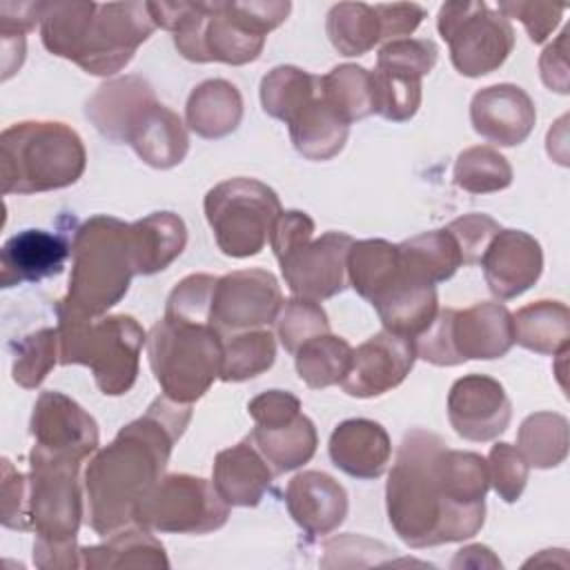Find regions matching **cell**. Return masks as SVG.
<instances>
[{
  "label": "cell",
  "mask_w": 570,
  "mask_h": 570,
  "mask_svg": "<svg viewBox=\"0 0 570 570\" xmlns=\"http://www.w3.org/2000/svg\"><path fill=\"white\" fill-rule=\"evenodd\" d=\"M191 421V405L158 396L142 416L120 428L116 439L89 461L82 488L87 523L100 534L134 523L138 501L163 476L174 443Z\"/></svg>",
  "instance_id": "obj_1"
},
{
  "label": "cell",
  "mask_w": 570,
  "mask_h": 570,
  "mask_svg": "<svg viewBox=\"0 0 570 570\" xmlns=\"http://www.w3.org/2000/svg\"><path fill=\"white\" fill-rule=\"evenodd\" d=\"M445 441L428 430H410L387 474L385 503L394 532L410 548H432L474 537L485 521V508H463L450 501L436 474L434 459Z\"/></svg>",
  "instance_id": "obj_2"
},
{
  "label": "cell",
  "mask_w": 570,
  "mask_h": 570,
  "mask_svg": "<svg viewBox=\"0 0 570 570\" xmlns=\"http://www.w3.org/2000/svg\"><path fill=\"white\" fill-rule=\"evenodd\" d=\"M134 276L129 223L91 216L73 234L69 289L58 305L78 316H105L125 298Z\"/></svg>",
  "instance_id": "obj_3"
},
{
  "label": "cell",
  "mask_w": 570,
  "mask_h": 570,
  "mask_svg": "<svg viewBox=\"0 0 570 570\" xmlns=\"http://www.w3.org/2000/svg\"><path fill=\"white\" fill-rule=\"evenodd\" d=\"M87 165L76 129L58 120H22L0 134L2 194H40L73 185Z\"/></svg>",
  "instance_id": "obj_4"
},
{
  "label": "cell",
  "mask_w": 570,
  "mask_h": 570,
  "mask_svg": "<svg viewBox=\"0 0 570 570\" xmlns=\"http://www.w3.org/2000/svg\"><path fill=\"white\" fill-rule=\"evenodd\" d=\"M60 365H87L98 390L107 396L127 394L140 365L147 334L129 314L78 316L56 305Z\"/></svg>",
  "instance_id": "obj_5"
},
{
  "label": "cell",
  "mask_w": 570,
  "mask_h": 570,
  "mask_svg": "<svg viewBox=\"0 0 570 570\" xmlns=\"http://www.w3.org/2000/svg\"><path fill=\"white\" fill-rule=\"evenodd\" d=\"M225 336L212 323L158 321L147 334V358L163 394L176 403L198 401L223 370Z\"/></svg>",
  "instance_id": "obj_6"
},
{
  "label": "cell",
  "mask_w": 570,
  "mask_h": 570,
  "mask_svg": "<svg viewBox=\"0 0 570 570\" xmlns=\"http://www.w3.org/2000/svg\"><path fill=\"white\" fill-rule=\"evenodd\" d=\"M203 207L218 249L232 258L261 254L283 212L272 187L245 176L214 185Z\"/></svg>",
  "instance_id": "obj_7"
},
{
  "label": "cell",
  "mask_w": 570,
  "mask_h": 570,
  "mask_svg": "<svg viewBox=\"0 0 570 570\" xmlns=\"http://www.w3.org/2000/svg\"><path fill=\"white\" fill-rule=\"evenodd\" d=\"M436 29L450 47L454 69L468 78L492 73L514 49L510 20L479 0H452L441 4Z\"/></svg>",
  "instance_id": "obj_8"
},
{
  "label": "cell",
  "mask_w": 570,
  "mask_h": 570,
  "mask_svg": "<svg viewBox=\"0 0 570 570\" xmlns=\"http://www.w3.org/2000/svg\"><path fill=\"white\" fill-rule=\"evenodd\" d=\"M80 461L51 454L40 445L29 452V521L36 539L49 543L76 541L82 510Z\"/></svg>",
  "instance_id": "obj_9"
},
{
  "label": "cell",
  "mask_w": 570,
  "mask_h": 570,
  "mask_svg": "<svg viewBox=\"0 0 570 570\" xmlns=\"http://www.w3.org/2000/svg\"><path fill=\"white\" fill-rule=\"evenodd\" d=\"M229 505L212 481L191 474H165L138 501L134 523L151 532L207 534L227 523Z\"/></svg>",
  "instance_id": "obj_10"
},
{
  "label": "cell",
  "mask_w": 570,
  "mask_h": 570,
  "mask_svg": "<svg viewBox=\"0 0 570 570\" xmlns=\"http://www.w3.org/2000/svg\"><path fill=\"white\" fill-rule=\"evenodd\" d=\"M154 29L147 2H94L69 60L91 76H114Z\"/></svg>",
  "instance_id": "obj_11"
},
{
  "label": "cell",
  "mask_w": 570,
  "mask_h": 570,
  "mask_svg": "<svg viewBox=\"0 0 570 570\" xmlns=\"http://www.w3.org/2000/svg\"><path fill=\"white\" fill-rule=\"evenodd\" d=\"M439 49L428 38H399L379 49L372 76L374 114L392 122L410 120L421 107V78L436 65Z\"/></svg>",
  "instance_id": "obj_12"
},
{
  "label": "cell",
  "mask_w": 570,
  "mask_h": 570,
  "mask_svg": "<svg viewBox=\"0 0 570 570\" xmlns=\"http://www.w3.org/2000/svg\"><path fill=\"white\" fill-rule=\"evenodd\" d=\"M354 238L345 232L309 236L276 256L285 285L298 298L325 301L343 292L347 281V252Z\"/></svg>",
  "instance_id": "obj_13"
},
{
  "label": "cell",
  "mask_w": 570,
  "mask_h": 570,
  "mask_svg": "<svg viewBox=\"0 0 570 570\" xmlns=\"http://www.w3.org/2000/svg\"><path fill=\"white\" fill-rule=\"evenodd\" d=\"M283 292L267 269H236L216 281L209 323L223 334L261 330L276 323L283 307Z\"/></svg>",
  "instance_id": "obj_14"
},
{
  "label": "cell",
  "mask_w": 570,
  "mask_h": 570,
  "mask_svg": "<svg viewBox=\"0 0 570 570\" xmlns=\"http://www.w3.org/2000/svg\"><path fill=\"white\" fill-rule=\"evenodd\" d=\"M416 361L414 341L387 330L376 332L352 350V363L341 390L356 399L381 396L405 381Z\"/></svg>",
  "instance_id": "obj_15"
},
{
  "label": "cell",
  "mask_w": 570,
  "mask_h": 570,
  "mask_svg": "<svg viewBox=\"0 0 570 570\" xmlns=\"http://www.w3.org/2000/svg\"><path fill=\"white\" fill-rule=\"evenodd\" d=\"M448 419L461 439L485 443L508 430L512 403L497 379L468 374L456 379L450 387Z\"/></svg>",
  "instance_id": "obj_16"
},
{
  "label": "cell",
  "mask_w": 570,
  "mask_h": 570,
  "mask_svg": "<svg viewBox=\"0 0 570 570\" xmlns=\"http://www.w3.org/2000/svg\"><path fill=\"white\" fill-rule=\"evenodd\" d=\"M29 432L51 454L85 461L98 450V423L62 392H42L33 405Z\"/></svg>",
  "instance_id": "obj_17"
},
{
  "label": "cell",
  "mask_w": 570,
  "mask_h": 570,
  "mask_svg": "<svg viewBox=\"0 0 570 570\" xmlns=\"http://www.w3.org/2000/svg\"><path fill=\"white\" fill-rule=\"evenodd\" d=\"M448 338L456 365L470 358H501L514 345L512 314L503 303H474L448 309Z\"/></svg>",
  "instance_id": "obj_18"
},
{
  "label": "cell",
  "mask_w": 570,
  "mask_h": 570,
  "mask_svg": "<svg viewBox=\"0 0 570 570\" xmlns=\"http://www.w3.org/2000/svg\"><path fill=\"white\" fill-rule=\"evenodd\" d=\"M483 278L499 301H510L530 289L543 272V252L534 236L521 229H501L488 245Z\"/></svg>",
  "instance_id": "obj_19"
},
{
  "label": "cell",
  "mask_w": 570,
  "mask_h": 570,
  "mask_svg": "<svg viewBox=\"0 0 570 570\" xmlns=\"http://www.w3.org/2000/svg\"><path fill=\"white\" fill-rule=\"evenodd\" d=\"M470 120L474 131L499 147L521 145L537 122L532 98L517 85L501 82L472 96Z\"/></svg>",
  "instance_id": "obj_20"
},
{
  "label": "cell",
  "mask_w": 570,
  "mask_h": 570,
  "mask_svg": "<svg viewBox=\"0 0 570 570\" xmlns=\"http://www.w3.org/2000/svg\"><path fill=\"white\" fill-rule=\"evenodd\" d=\"M285 505L294 523L309 537L334 532L347 517V492L327 472L305 470L285 488Z\"/></svg>",
  "instance_id": "obj_21"
},
{
  "label": "cell",
  "mask_w": 570,
  "mask_h": 570,
  "mask_svg": "<svg viewBox=\"0 0 570 570\" xmlns=\"http://www.w3.org/2000/svg\"><path fill=\"white\" fill-rule=\"evenodd\" d=\"M69 256L71 247L62 236L45 229H22L7 238L0 249V285L13 287L56 276Z\"/></svg>",
  "instance_id": "obj_22"
},
{
  "label": "cell",
  "mask_w": 570,
  "mask_h": 570,
  "mask_svg": "<svg viewBox=\"0 0 570 570\" xmlns=\"http://www.w3.org/2000/svg\"><path fill=\"white\" fill-rule=\"evenodd\" d=\"M276 472L254 445L247 434L232 448L216 454L212 468V483L223 501L232 508H254L272 488Z\"/></svg>",
  "instance_id": "obj_23"
},
{
  "label": "cell",
  "mask_w": 570,
  "mask_h": 570,
  "mask_svg": "<svg viewBox=\"0 0 570 570\" xmlns=\"http://www.w3.org/2000/svg\"><path fill=\"white\" fill-rule=\"evenodd\" d=\"M332 463L354 479H379L390 463L392 441L385 428L370 419H347L330 436Z\"/></svg>",
  "instance_id": "obj_24"
},
{
  "label": "cell",
  "mask_w": 570,
  "mask_h": 570,
  "mask_svg": "<svg viewBox=\"0 0 570 570\" xmlns=\"http://www.w3.org/2000/svg\"><path fill=\"white\" fill-rule=\"evenodd\" d=\"M156 102L151 85L140 76L114 78L98 87L87 100L85 114L91 125L111 142H127V136L142 111Z\"/></svg>",
  "instance_id": "obj_25"
},
{
  "label": "cell",
  "mask_w": 570,
  "mask_h": 570,
  "mask_svg": "<svg viewBox=\"0 0 570 570\" xmlns=\"http://www.w3.org/2000/svg\"><path fill=\"white\" fill-rule=\"evenodd\" d=\"M127 145H131L145 165L154 169H171L187 156L189 138L183 120L156 100L131 127Z\"/></svg>",
  "instance_id": "obj_26"
},
{
  "label": "cell",
  "mask_w": 570,
  "mask_h": 570,
  "mask_svg": "<svg viewBox=\"0 0 570 570\" xmlns=\"http://www.w3.org/2000/svg\"><path fill=\"white\" fill-rule=\"evenodd\" d=\"M134 272L149 276L167 269L187 245V227L174 212H154L129 223Z\"/></svg>",
  "instance_id": "obj_27"
},
{
  "label": "cell",
  "mask_w": 570,
  "mask_h": 570,
  "mask_svg": "<svg viewBox=\"0 0 570 570\" xmlns=\"http://www.w3.org/2000/svg\"><path fill=\"white\" fill-rule=\"evenodd\" d=\"M243 118V96L229 80L209 78L196 85L185 105V122L200 138H223Z\"/></svg>",
  "instance_id": "obj_28"
},
{
  "label": "cell",
  "mask_w": 570,
  "mask_h": 570,
  "mask_svg": "<svg viewBox=\"0 0 570 570\" xmlns=\"http://www.w3.org/2000/svg\"><path fill=\"white\" fill-rule=\"evenodd\" d=\"M372 307L376 309L383 330L414 341L423 330H428L439 312L436 285L414 283L401 272V278L372 301Z\"/></svg>",
  "instance_id": "obj_29"
},
{
  "label": "cell",
  "mask_w": 570,
  "mask_h": 570,
  "mask_svg": "<svg viewBox=\"0 0 570 570\" xmlns=\"http://www.w3.org/2000/svg\"><path fill=\"white\" fill-rule=\"evenodd\" d=\"M82 568H169L165 546L142 525H125L102 543L80 548Z\"/></svg>",
  "instance_id": "obj_30"
},
{
  "label": "cell",
  "mask_w": 570,
  "mask_h": 570,
  "mask_svg": "<svg viewBox=\"0 0 570 570\" xmlns=\"http://www.w3.org/2000/svg\"><path fill=\"white\" fill-rule=\"evenodd\" d=\"M294 149L307 160H330L347 142L350 125H345L318 91L289 122Z\"/></svg>",
  "instance_id": "obj_31"
},
{
  "label": "cell",
  "mask_w": 570,
  "mask_h": 570,
  "mask_svg": "<svg viewBox=\"0 0 570 570\" xmlns=\"http://www.w3.org/2000/svg\"><path fill=\"white\" fill-rule=\"evenodd\" d=\"M399 263L410 281L423 285L443 283L463 265L456 240L445 227L399 243Z\"/></svg>",
  "instance_id": "obj_32"
},
{
  "label": "cell",
  "mask_w": 570,
  "mask_h": 570,
  "mask_svg": "<svg viewBox=\"0 0 570 570\" xmlns=\"http://www.w3.org/2000/svg\"><path fill=\"white\" fill-rule=\"evenodd\" d=\"M401 278L399 245L383 238L354 240L347 252V281L365 301H376Z\"/></svg>",
  "instance_id": "obj_33"
},
{
  "label": "cell",
  "mask_w": 570,
  "mask_h": 570,
  "mask_svg": "<svg viewBox=\"0 0 570 570\" xmlns=\"http://www.w3.org/2000/svg\"><path fill=\"white\" fill-rule=\"evenodd\" d=\"M514 343L521 347L554 356L568 350L570 343V312L561 301H537L512 314Z\"/></svg>",
  "instance_id": "obj_34"
},
{
  "label": "cell",
  "mask_w": 570,
  "mask_h": 570,
  "mask_svg": "<svg viewBox=\"0 0 570 570\" xmlns=\"http://www.w3.org/2000/svg\"><path fill=\"white\" fill-rule=\"evenodd\" d=\"M249 436L276 474L296 470L307 463L318 445L316 428L303 412L296 419L274 428L254 425Z\"/></svg>",
  "instance_id": "obj_35"
},
{
  "label": "cell",
  "mask_w": 570,
  "mask_h": 570,
  "mask_svg": "<svg viewBox=\"0 0 570 570\" xmlns=\"http://www.w3.org/2000/svg\"><path fill=\"white\" fill-rule=\"evenodd\" d=\"M321 94L330 109L345 122L352 125L374 114L372 76L361 65H336L321 76Z\"/></svg>",
  "instance_id": "obj_36"
},
{
  "label": "cell",
  "mask_w": 570,
  "mask_h": 570,
  "mask_svg": "<svg viewBox=\"0 0 570 570\" xmlns=\"http://www.w3.org/2000/svg\"><path fill=\"white\" fill-rule=\"evenodd\" d=\"M321 91V76L294 65L274 67L261 80V105L272 118L285 125Z\"/></svg>",
  "instance_id": "obj_37"
},
{
  "label": "cell",
  "mask_w": 570,
  "mask_h": 570,
  "mask_svg": "<svg viewBox=\"0 0 570 570\" xmlns=\"http://www.w3.org/2000/svg\"><path fill=\"white\" fill-rule=\"evenodd\" d=\"M332 47L343 56H363L383 40L374 4L338 2L327 11L325 22Z\"/></svg>",
  "instance_id": "obj_38"
},
{
  "label": "cell",
  "mask_w": 570,
  "mask_h": 570,
  "mask_svg": "<svg viewBox=\"0 0 570 570\" xmlns=\"http://www.w3.org/2000/svg\"><path fill=\"white\" fill-rule=\"evenodd\" d=\"M352 350L354 347L345 338L330 332L321 334L296 350V374L312 390L338 385L350 370Z\"/></svg>",
  "instance_id": "obj_39"
},
{
  "label": "cell",
  "mask_w": 570,
  "mask_h": 570,
  "mask_svg": "<svg viewBox=\"0 0 570 570\" xmlns=\"http://www.w3.org/2000/svg\"><path fill=\"white\" fill-rule=\"evenodd\" d=\"M517 448L534 468H557L568 456V419L557 412L530 414L517 434Z\"/></svg>",
  "instance_id": "obj_40"
},
{
  "label": "cell",
  "mask_w": 570,
  "mask_h": 570,
  "mask_svg": "<svg viewBox=\"0 0 570 570\" xmlns=\"http://www.w3.org/2000/svg\"><path fill=\"white\" fill-rule=\"evenodd\" d=\"M276 361V341L269 330H247L225 336L220 381L240 383L267 372Z\"/></svg>",
  "instance_id": "obj_41"
},
{
  "label": "cell",
  "mask_w": 570,
  "mask_h": 570,
  "mask_svg": "<svg viewBox=\"0 0 570 570\" xmlns=\"http://www.w3.org/2000/svg\"><path fill=\"white\" fill-rule=\"evenodd\" d=\"M454 185L470 194L501 191L512 185V167L508 158L490 145L468 147L454 163Z\"/></svg>",
  "instance_id": "obj_42"
},
{
  "label": "cell",
  "mask_w": 570,
  "mask_h": 570,
  "mask_svg": "<svg viewBox=\"0 0 570 570\" xmlns=\"http://www.w3.org/2000/svg\"><path fill=\"white\" fill-rule=\"evenodd\" d=\"M13 381L24 390H33L60 363L58 327H40L13 343Z\"/></svg>",
  "instance_id": "obj_43"
},
{
  "label": "cell",
  "mask_w": 570,
  "mask_h": 570,
  "mask_svg": "<svg viewBox=\"0 0 570 570\" xmlns=\"http://www.w3.org/2000/svg\"><path fill=\"white\" fill-rule=\"evenodd\" d=\"M276 332H278L281 345L289 354H296V350L303 343H307L321 334H327L330 321H327L325 309L316 301L292 296L281 307V314L276 318Z\"/></svg>",
  "instance_id": "obj_44"
},
{
  "label": "cell",
  "mask_w": 570,
  "mask_h": 570,
  "mask_svg": "<svg viewBox=\"0 0 570 570\" xmlns=\"http://www.w3.org/2000/svg\"><path fill=\"white\" fill-rule=\"evenodd\" d=\"M216 276L212 274H189L171 289L165 318L171 321H189V323H209Z\"/></svg>",
  "instance_id": "obj_45"
},
{
  "label": "cell",
  "mask_w": 570,
  "mask_h": 570,
  "mask_svg": "<svg viewBox=\"0 0 570 570\" xmlns=\"http://www.w3.org/2000/svg\"><path fill=\"white\" fill-rule=\"evenodd\" d=\"M485 463H488L490 485L494 488V492L505 503L519 501V497L525 490L528 474H530V465L523 459V454L519 452V448H514L510 443H497V445H492Z\"/></svg>",
  "instance_id": "obj_46"
},
{
  "label": "cell",
  "mask_w": 570,
  "mask_h": 570,
  "mask_svg": "<svg viewBox=\"0 0 570 570\" xmlns=\"http://www.w3.org/2000/svg\"><path fill=\"white\" fill-rule=\"evenodd\" d=\"M445 229L456 240L461 263L476 265V263H481L492 238L501 232V225L494 218H490L488 214H465V216H459L452 223H448Z\"/></svg>",
  "instance_id": "obj_47"
},
{
  "label": "cell",
  "mask_w": 570,
  "mask_h": 570,
  "mask_svg": "<svg viewBox=\"0 0 570 570\" xmlns=\"http://www.w3.org/2000/svg\"><path fill=\"white\" fill-rule=\"evenodd\" d=\"M0 519L4 528L31 530L29 521V483L27 474H20L9 459H2L0 483Z\"/></svg>",
  "instance_id": "obj_48"
},
{
  "label": "cell",
  "mask_w": 570,
  "mask_h": 570,
  "mask_svg": "<svg viewBox=\"0 0 570 570\" xmlns=\"http://www.w3.org/2000/svg\"><path fill=\"white\" fill-rule=\"evenodd\" d=\"M499 13H503L508 20L517 18L532 42H543L559 24L566 7L563 4H552V2H499L497 7Z\"/></svg>",
  "instance_id": "obj_49"
},
{
  "label": "cell",
  "mask_w": 570,
  "mask_h": 570,
  "mask_svg": "<svg viewBox=\"0 0 570 570\" xmlns=\"http://www.w3.org/2000/svg\"><path fill=\"white\" fill-rule=\"evenodd\" d=\"M247 412L256 428H274L301 414V401L285 390H267L247 403Z\"/></svg>",
  "instance_id": "obj_50"
},
{
  "label": "cell",
  "mask_w": 570,
  "mask_h": 570,
  "mask_svg": "<svg viewBox=\"0 0 570 570\" xmlns=\"http://www.w3.org/2000/svg\"><path fill=\"white\" fill-rule=\"evenodd\" d=\"M232 9L238 16V20L249 27L252 31L267 36L272 29L283 24L292 11V2L283 0H245L236 2L232 0Z\"/></svg>",
  "instance_id": "obj_51"
},
{
  "label": "cell",
  "mask_w": 570,
  "mask_h": 570,
  "mask_svg": "<svg viewBox=\"0 0 570 570\" xmlns=\"http://www.w3.org/2000/svg\"><path fill=\"white\" fill-rule=\"evenodd\" d=\"M381 20L383 40L410 38L414 29L423 22L425 9L414 2H392V4H374Z\"/></svg>",
  "instance_id": "obj_52"
},
{
  "label": "cell",
  "mask_w": 570,
  "mask_h": 570,
  "mask_svg": "<svg viewBox=\"0 0 570 570\" xmlns=\"http://www.w3.org/2000/svg\"><path fill=\"white\" fill-rule=\"evenodd\" d=\"M541 80L550 91L568 94L570 89V73H568V29L559 33V38L548 45L539 58Z\"/></svg>",
  "instance_id": "obj_53"
},
{
  "label": "cell",
  "mask_w": 570,
  "mask_h": 570,
  "mask_svg": "<svg viewBox=\"0 0 570 570\" xmlns=\"http://www.w3.org/2000/svg\"><path fill=\"white\" fill-rule=\"evenodd\" d=\"M45 2H0V36H24L42 20Z\"/></svg>",
  "instance_id": "obj_54"
},
{
  "label": "cell",
  "mask_w": 570,
  "mask_h": 570,
  "mask_svg": "<svg viewBox=\"0 0 570 570\" xmlns=\"http://www.w3.org/2000/svg\"><path fill=\"white\" fill-rule=\"evenodd\" d=\"M33 563L38 568H47V570L82 568V557H80V548L76 546V541L49 543V541L36 539V543H33Z\"/></svg>",
  "instance_id": "obj_55"
},
{
  "label": "cell",
  "mask_w": 570,
  "mask_h": 570,
  "mask_svg": "<svg viewBox=\"0 0 570 570\" xmlns=\"http://www.w3.org/2000/svg\"><path fill=\"white\" fill-rule=\"evenodd\" d=\"M501 568V561L492 554L485 546H468L459 550V554L452 561V568Z\"/></svg>",
  "instance_id": "obj_56"
}]
</instances>
